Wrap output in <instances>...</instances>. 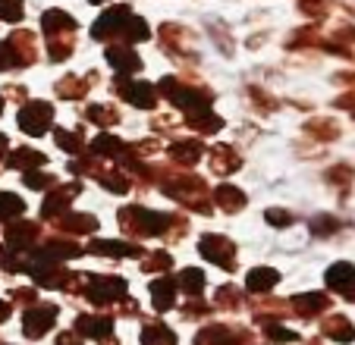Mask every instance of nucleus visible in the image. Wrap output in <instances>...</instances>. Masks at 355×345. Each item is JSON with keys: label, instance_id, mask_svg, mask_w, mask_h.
Returning <instances> with one entry per match:
<instances>
[{"label": "nucleus", "instance_id": "f03ea898", "mask_svg": "<svg viewBox=\"0 0 355 345\" xmlns=\"http://www.w3.org/2000/svg\"><path fill=\"white\" fill-rule=\"evenodd\" d=\"M54 317H57V308L54 305L32 308V311H26V317H22V330H26L28 339H38V336H44V333L51 330Z\"/></svg>", "mask_w": 355, "mask_h": 345}, {"label": "nucleus", "instance_id": "1a4fd4ad", "mask_svg": "<svg viewBox=\"0 0 355 345\" xmlns=\"http://www.w3.org/2000/svg\"><path fill=\"white\" fill-rule=\"evenodd\" d=\"M76 326H79V333H85V336H92V339H107V336H110V320L82 317Z\"/></svg>", "mask_w": 355, "mask_h": 345}, {"label": "nucleus", "instance_id": "dca6fc26", "mask_svg": "<svg viewBox=\"0 0 355 345\" xmlns=\"http://www.w3.org/2000/svg\"><path fill=\"white\" fill-rule=\"evenodd\" d=\"M13 63H16V57H13V47H10V44H0V69L13 67Z\"/></svg>", "mask_w": 355, "mask_h": 345}, {"label": "nucleus", "instance_id": "4468645a", "mask_svg": "<svg viewBox=\"0 0 355 345\" xmlns=\"http://www.w3.org/2000/svg\"><path fill=\"white\" fill-rule=\"evenodd\" d=\"M22 16V0H0V19L19 22Z\"/></svg>", "mask_w": 355, "mask_h": 345}, {"label": "nucleus", "instance_id": "39448f33", "mask_svg": "<svg viewBox=\"0 0 355 345\" xmlns=\"http://www.w3.org/2000/svg\"><path fill=\"white\" fill-rule=\"evenodd\" d=\"M173 289H176L173 279H155V283H151V295H155V305L161 308V311L173 308Z\"/></svg>", "mask_w": 355, "mask_h": 345}, {"label": "nucleus", "instance_id": "7ed1b4c3", "mask_svg": "<svg viewBox=\"0 0 355 345\" xmlns=\"http://www.w3.org/2000/svg\"><path fill=\"white\" fill-rule=\"evenodd\" d=\"M201 254L220 267H233V245L227 239H220V236H205L201 239Z\"/></svg>", "mask_w": 355, "mask_h": 345}, {"label": "nucleus", "instance_id": "a211bd4d", "mask_svg": "<svg viewBox=\"0 0 355 345\" xmlns=\"http://www.w3.org/2000/svg\"><path fill=\"white\" fill-rule=\"evenodd\" d=\"M0 110H3V100H0Z\"/></svg>", "mask_w": 355, "mask_h": 345}, {"label": "nucleus", "instance_id": "6e6552de", "mask_svg": "<svg viewBox=\"0 0 355 345\" xmlns=\"http://www.w3.org/2000/svg\"><path fill=\"white\" fill-rule=\"evenodd\" d=\"M107 60L114 63L116 69H123V73H126V69H139L141 67V60L132 53V47H123V51H114V47H110V51H107Z\"/></svg>", "mask_w": 355, "mask_h": 345}, {"label": "nucleus", "instance_id": "f8f14e48", "mask_svg": "<svg viewBox=\"0 0 355 345\" xmlns=\"http://www.w3.org/2000/svg\"><path fill=\"white\" fill-rule=\"evenodd\" d=\"M180 285L186 289L189 295H198L201 285H205V276H201L198 270H182V273H180Z\"/></svg>", "mask_w": 355, "mask_h": 345}, {"label": "nucleus", "instance_id": "f257e3e1", "mask_svg": "<svg viewBox=\"0 0 355 345\" xmlns=\"http://www.w3.org/2000/svg\"><path fill=\"white\" fill-rule=\"evenodd\" d=\"M51 104H41V100H32L28 107H22V113H19V126H22V132H28V135H41V132H47V123H51Z\"/></svg>", "mask_w": 355, "mask_h": 345}, {"label": "nucleus", "instance_id": "2eb2a0df", "mask_svg": "<svg viewBox=\"0 0 355 345\" xmlns=\"http://www.w3.org/2000/svg\"><path fill=\"white\" fill-rule=\"evenodd\" d=\"M217 198H220V207H227V211H239L245 201H242L239 192H233V188H220L217 192Z\"/></svg>", "mask_w": 355, "mask_h": 345}, {"label": "nucleus", "instance_id": "6ab92c4d", "mask_svg": "<svg viewBox=\"0 0 355 345\" xmlns=\"http://www.w3.org/2000/svg\"><path fill=\"white\" fill-rule=\"evenodd\" d=\"M94 3H101V0H94Z\"/></svg>", "mask_w": 355, "mask_h": 345}, {"label": "nucleus", "instance_id": "9d476101", "mask_svg": "<svg viewBox=\"0 0 355 345\" xmlns=\"http://www.w3.org/2000/svg\"><path fill=\"white\" fill-rule=\"evenodd\" d=\"M22 211H26L22 198H16V195H10V192L0 195V220H10V217H16V213H22Z\"/></svg>", "mask_w": 355, "mask_h": 345}, {"label": "nucleus", "instance_id": "9b49d317", "mask_svg": "<svg viewBox=\"0 0 355 345\" xmlns=\"http://www.w3.org/2000/svg\"><path fill=\"white\" fill-rule=\"evenodd\" d=\"M126 94H129V100H132V104H139V107H151V104H155V88H151V85H129Z\"/></svg>", "mask_w": 355, "mask_h": 345}, {"label": "nucleus", "instance_id": "20e7f679", "mask_svg": "<svg viewBox=\"0 0 355 345\" xmlns=\"http://www.w3.org/2000/svg\"><path fill=\"white\" fill-rule=\"evenodd\" d=\"M327 285L340 289V292H352L355 289V267L352 264H334L327 270Z\"/></svg>", "mask_w": 355, "mask_h": 345}, {"label": "nucleus", "instance_id": "f3484780", "mask_svg": "<svg viewBox=\"0 0 355 345\" xmlns=\"http://www.w3.org/2000/svg\"><path fill=\"white\" fill-rule=\"evenodd\" d=\"M7 314H10V308H7V305H3V301H0V320L7 317Z\"/></svg>", "mask_w": 355, "mask_h": 345}, {"label": "nucleus", "instance_id": "423d86ee", "mask_svg": "<svg viewBox=\"0 0 355 345\" xmlns=\"http://www.w3.org/2000/svg\"><path fill=\"white\" fill-rule=\"evenodd\" d=\"M277 283V273L268 270V267H258V270L248 273L245 285H248V292H264V289H270V285Z\"/></svg>", "mask_w": 355, "mask_h": 345}, {"label": "nucleus", "instance_id": "ddd939ff", "mask_svg": "<svg viewBox=\"0 0 355 345\" xmlns=\"http://www.w3.org/2000/svg\"><path fill=\"white\" fill-rule=\"evenodd\" d=\"M327 336L340 339V342H352V339H355V330H352V324H349V320L336 317L334 326H327Z\"/></svg>", "mask_w": 355, "mask_h": 345}, {"label": "nucleus", "instance_id": "0eeeda50", "mask_svg": "<svg viewBox=\"0 0 355 345\" xmlns=\"http://www.w3.org/2000/svg\"><path fill=\"white\" fill-rule=\"evenodd\" d=\"M141 342H145V345H173L176 336L164 324H151L145 333H141Z\"/></svg>", "mask_w": 355, "mask_h": 345}]
</instances>
